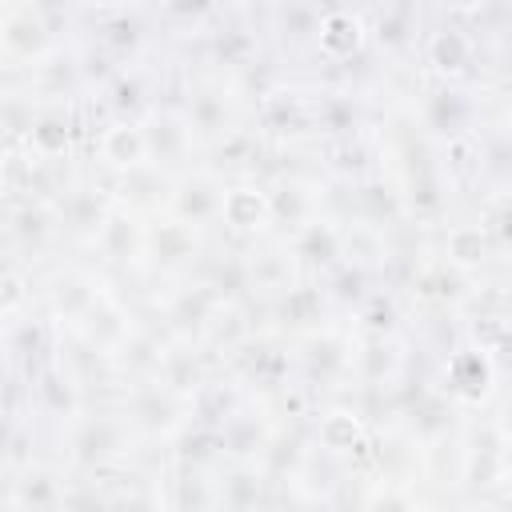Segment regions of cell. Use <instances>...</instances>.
Listing matches in <instances>:
<instances>
[{
  "label": "cell",
  "instance_id": "15",
  "mask_svg": "<svg viewBox=\"0 0 512 512\" xmlns=\"http://www.w3.org/2000/svg\"><path fill=\"white\" fill-rule=\"evenodd\" d=\"M160 496L168 512H220L216 496V468L212 464H184L168 460L160 464Z\"/></svg>",
  "mask_w": 512,
  "mask_h": 512
},
{
  "label": "cell",
  "instance_id": "7",
  "mask_svg": "<svg viewBox=\"0 0 512 512\" xmlns=\"http://www.w3.org/2000/svg\"><path fill=\"white\" fill-rule=\"evenodd\" d=\"M428 236V252L444 264H452L464 276H488V272H504V252L496 248V240L484 232V224L476 216H452L444 220L436 232Z\"/></svg>",
  "mask_w": 512,
  "mask_h": 512
},
{
  "label": "cell",
  "instance_id": "4",
  "mask_svg": "<svg viewBox=\"0 0 512 512\" xmlns=\"http://www.w3.org/2000/svg\"><path fill=\"white\" fill-rule=\"evenodd\" d=\"M216 248V236L208 232H196L172 216H156L144 224V276L156 284H172V280H184V276H196L200 264L212 256Z\"/></svg>",
  "mask_w": 512,
  "mask_h": 512
},
{
  "label": "cell",
  "instance_id": "14",
  "mask_svg": "<svg viewBox=\"0 0 512 512\" xmlns=\"http://www.w3.org/2000/svg\"><path fill=\"white\" fill-rule=\"evenodd\" d=\"M280 244L292 256L300 276H316L320 280V276H328L332 268L344 264V228L332 216H312L308 224L288 232Z\"/></svg>",
  "mask_w": 512,
  "mask_h": 512
},
{
  "label": "cell",
  "instance_id": "17",
  "mask_svg": "<svg viewBox=\"0 0 512 512\" xmlns=\"http://www.w3.org/2000/svg\"><path fill=\"white\" fill-rule=\"evenodd\" d=\"M88 148H92L100 176H116V172H128L136 164H148L140 120H100L88 132Z\"/></svg>",
  "mask_w": 512,
  "mask_h": 512
},
{
  "label": "cell",
  "instance_id": "2",
  "mask_svg": "<svg viewBox=\"0 0 512 512\" xmlns=\"http://www.w3.org/2000/svg\"><path fill=\"white\" fill-rule=\"evenodd\" d=\"M428 372H432V384H436L464 416L484 412V408L500 396V380H504V364L492 360L488 352L472 348V344L460 340V336H456L448 348H440V352L432 356Z\"/></svg>",
  "mask_w": 512,
  "mask_h": 512
},
{
  "label": "cell",
  "instance_id": "8",
  "mask_svg": "<svg viewBox=\"0 0 512 512\" xmlns=\"http://www.w3.org/2000/svg\"><path fill=\"white\" fill-rule=\"evenodd\" d=\"M112 212V196H108V184L104 176H88V172H76L64 192L52 200V216H56V232H60V244H80L88 248L92 236L100 232V224L108 220Z\"/></svg>",
  "mask_w": 512,
  "mask_h": 512
},
{
  "label": "cell",
  "instance_id": "10",
  "mask_svg": "<svg viewBox=\"0 0 512 512\" xmlns=\"http://www.w3.org/2000/svg\"><path fill=\"white\" fill-rule=\"evenodd\" d=\"M140 128H144V148H148V164L160 168L164 176H184L188 168L200 164V148L188 132V124L180 120V112L172 108V100H160L152 104L144 116H140Z\"/></svg>",
  "mask_w": 512,
  "mask_h": 512
},
{
  "label": "cell",
  "instance_id": "18",
  "mask_svg": "<svg viewBox=\"0 0 512 512\" xmlns=\"http://www.w3.org/2000/svg\"><path fill=\"white\" fill-rule=\"evenodd\" d=\"M68 472L56 460H28L12 468V512H60Z\"/></svg>",
  "mask_w": 512,
  "mask_h": 512
},
{
  "label": "cell",
  "instance_id": "20",
  "mask_svg": "<svg viewBox=\"0 0 512 512\" xmlns=\"http://www.w3.org/2000/svg\"><path fill=\"white\" fill-rule=\"evenodd\" d=\"M356 512H436V508L420 492V484H404V480H360V488H356Z\"/></svg>",
  "mask_w": 512,
  "mask_h": 512
},
{
  "label": "cell",
  "instance_id": "5",
  "mask_svg": "<svg viewBox=\"0 0 512 512\" xmlns=\"http://www.w3.org/2000/svg\"><path fill=\"white\" fill-rule=\"evenodd\" d=\"M116 412L124 416L136 448H152V444H172V436L192 420V404L172 396L168 388L144 380V384H124L116 396H112Z\"/></svg>",
  "mask_w": 512,
  "mask_h": 512
},
{
  "label": "cell",
  "instance_id": "1",
  "mask_svg": "<svg viewBox=\"0 0 512 512\" xmlns=\"http://www.w3.org/2000/svg\"><path fill=\"white\" fill-rule=\"evenodd\" d=\"M56 464L72 476H112L136 456V440L112 400H92L56 440Z\"/></svg>",
  "mask_w": 512,
  "mask_h": 512
},
{
  "label": "cell",
  "instance_id": "19",
  "mask_svg": "<svg viewBox=\"0 0 512 512\" xmlns=\"http://www.w3.org/2000/svg\"><path fill=\"white\" fill-rule=\"evenodd\" d=\"M272 484L256 464H216V496L220 512H268Z\"/></svg>",
  "mask_w": 512,
  "mask_h": 512
},
{
  "label": "cell",
  "instance_id": "22",
  "mask_svg": "<svg viewBox=\"0 0 512 512\" xmlns=\"http://www.w3.org/2000/svg\"><path fill=\"white\" fill-rule=\"evenodd\" d=\"M0 8H4V4H0Z\"/></svg>",
  "mask_w": 512,
  "mask_h": 512
},
{
  "label": "cell",
  "instance_id": "11",
  "mask_svg": "<svg viewBox=\"0 0 512 512\" xmlns=\"http://www.w3.org/2000/svg\"><path fill=\"white\" fill-rule=\"evenodd\" d=\"M272 236V216H268V192L260 180H228L220 220H216V240L228 248H252Z\"/></svg>",
  "mask_w": 512,
  "mask_h": 512
},
{
  "label": "cell",
  "instance_id": "13",
  "mask_svg": "<svg viewBox=\"0 0 512 512\" xmlns=\"http://www.w3.org/2000/svg\"><path fill=\"white\" fill-rule=\"evenodd\" d=\"M224 188H228V180H220L216 172H208V168L196 164V168H188L184 176L172 180L164 216H172V220H180V224H188V228H196V232L216 236Z\"/></svg>",
  "mask_w": 512,
  "mask_h": 512
},
{
  "label": "cell",
  "instance_id": "12",
  "mask_svg": "<svg viewBox=\"0 0 512 512\" xmlns=\"http://www.w3.org/2000/svg\"><path fill=\"white\" fill-rule=\"evenodd\" d=\"M276 428V412L264 400H236L232 412L216 424V444H220V464H256L268 436Z\"/></svg>",
  "mask_w": 512,
  "mask_h": 512
},
{
  "label": "cell",
  "instance_id": "3",
  "mask_svg": "<svg viewBox=\"0 0 512 512\" xmlns=\"http://www.w3.org/2000/svg\"><path fill=\"white\" fill-rule=\"evenodd\" d=\"M104 288L108 280L92 264H48L40 276H32V300L56 332H76Z\"/></svg>",
  "mask_w": 512,
  "mask_h": 512
},
{
  "label": "cell",
  "instance_id": "21",
  "mask_svg": "<svg viewBox=\"0 0 512 512\" xmlns=\"http://www.w3.org/2000/svg\"><path fill=\"white\" fill-rule=\"evenodd\" d=\"M0 512H12V468L0 464Z\"/></svg>",
  "mask_w": 512,
  "mask_h": 512
},
{
  "label": "cell",
  "instance_id": "9",
  "mask_svg": "<svg viewBox=\"0 0 512 512\" xmlns=\"http://www.w3.org/2000/svg\"><path fill=\"white\" fill-rule=\"evenodd\" d=\"M144 224H148V220H140V216H132V212H124V208L112 204L108 220H104L100 232L92 236V244H88L92 256H96L92 268H96L108 284L144 272Z\"/></svg>",
  "mask_w": 512,
  "mask_h": 512
},
{
  "label": "cell",
  "instance_id": "6",
  "mask_svg": "<svg viewBox=\"0 0 512 512\" xmlns=\"http://www.w3.org/2000/svg\"><path fill=\"white\" fill-rule=\"evenodd\" d=\"M360 12H364V32H368V52L384 68H416L428 8L424 4H372Z\"/></svg>",
  "mask_w": 512,
  "mask_h": 512
},
{
  "label": "cell",
  "instance_id": "16",
  "mask_svg": "<svg viewBox=\"0 0 512 512\" xmlns=\"http://www.w3.org/2000/svg\"><path fill=\"white\" fill-rule=\"evenodd\" d=\"M108 184V196L116 208L140 216V220H156L164 216L168 208V192H172V176H164L160 168L152 164H136L128 172H116V176H104Z\"/></svg>",
  "mask_w": 512,
  "mask_h": 512
}]
</instances>
